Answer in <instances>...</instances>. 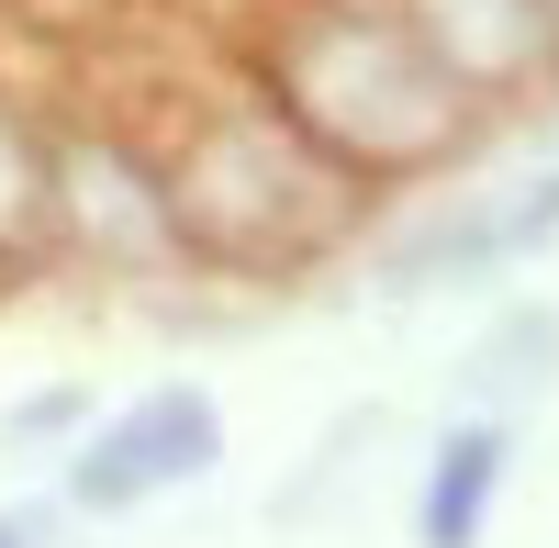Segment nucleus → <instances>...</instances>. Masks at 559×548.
Returning <instances> with one entry per match:
<instances>
[{"label":"nucleus","mask_w":559,"mask_h":548,"mask_svg":"<svg viewBox=\"0 0 559 548\" xmlns=\"http://www.w3.org/2000/svg\"><path fill=\"white\" fill-rule=\"evenodd\" d=\"M213 403L202 392H157L146 415H123L102 448H90V470H79V492L90 504H134V492H157V481H191L202 460H213Z\"/></svg>","instance_id":"obj_1"},{"label":"nucleus","mask_w":559,"mask_h":548,"mask_svg":"<svg viewBox=\"0 0 559 548\" xmlns=\"http://www.w3.org/2000/svg\"><path fill=\"white\" fill-rule=\"evenodd\" d=\"M492 481H503V437L492 426H471V437H448L437 448V481H426V548H471L481 537V515H492Z\"/></svg>","instance_id":"obj_2"}]
</instances>
